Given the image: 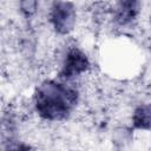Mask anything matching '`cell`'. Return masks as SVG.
I'll use <instances>...</instances> for the list:
<instances>
[{"label": "cell", "mask_w": 151, "mask_h": 151, "mask_svg": "<svg viewBox=\"0 0 151 151\" xmlns=\"http://www.w3.org/2000/svg\"><path fill=\"white\" fill-rule=\"evenodd\" d=\"M77 98V91L72 87L55 81H47L35 92V109L44 119L60 120L70 114Z\"/></svg>", "instance_id": "6da1fadb"}, {"label": "cell", "mask_w": 151, "mask_h": 151, "mask_svg": "<svg viewBox=\"0 0 151 151\" xmlns=\"http://www.w3.org/2000/svg\"><path fill=\"white\" fill-rule=\"evenodd\" d=\"M51 22L57 32L65 34L68 33L76 22L74 7L71 2L58 1L54 2L51 11Z\"/></svg>", "instance_id": "7a4b0ae2"}, {"label": "cell", "mask_w": 151, "mask_h": 151, "mask_svg": "<svg viewBox=\"0 0 151 151\" xmlns=\"http://www.w3.org/2000/svg\"><path fill=\"white\" fill-rule=\"evenodd\" d=\"M88 68V59L86 54L78 50L72 48L67 52L64 66L61 70V77L64 78H72L84 73Z\"/></svg>", "instance_id": "3957f363"}, {"label": "cell", "mask_w": 151, "mask_h": 151, "mask_svg": "<svg viewBox=\"0 0 151 151\" xmlns=\"http://www.w3.org/2000/svg\"><path fill=\"white\" fill-rule=\"evenodd\" d=\"M138 13V2L136 1H122L118 4L116 11V20L120 25L131 22Z\"/></svg>", "instance_id": "277c9868"}, {"label": "cell", "mask_w": 151, "mask_h": 151, "mask_svg": "<svg viewBox=\"0 0 151 151\" xmlns=\"http://www.w3.org/2000/svg\"><path fill=\"white\" fill-rule=\"evenodd\" d=\"M132 122L134 127L142 130H151V104L140 105L136 109Z\"/></svg>", "instance_id": "5b68a950"}, {"label": "cell", "mask_w": 151, "mask_h": 151, "mask_svg": "<svg viewBox=\"0 0 151 151\" xmlns=\"http://www.w3.org/2000/svg\"><path fill=\"white\" fill-rule=\"evenodd\" d=\"M8 151H29V147L24 145V144H18V145L12 146Z\"/></svg>", "instance_id": "8992f818"}]
</instances>
